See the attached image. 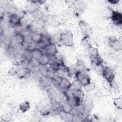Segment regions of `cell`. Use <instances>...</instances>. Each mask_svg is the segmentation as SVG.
<instances>
[{
	"label": "cell",
	"instance_id": "obj_18",
	"mask_svg": "<svg viewBox=\"0 0 122 122\" xmlns=\"http://www.w3.org/2000/svg\"><path fill=\"white\" fill-rule=\"evenodd\" d=\"M46 93L48 97V98L50 99V100H56L57 98L58 95L56 92L51 88H49L46 90Z\"/></svg>",
	"mask_w": 122,
	"mask_h": 122
},
{
	"label": "cell",
	"instance_id": "obj_23",
	"mask_svg": "<svg viewBox=\"0 0 122 122\" xmlns=\"http://www.w3.org/2000/svg\"><path fill=\"white\" fill-rule=\"evenodd\" d=\"M83 86L81 82L79 81L76 80L71 84L70 90L72 91L77 89H81V88Z\"/></svg>",
	"mask_w": 122,
	"mask_h": 122
},
{
	"label": "cell",
	"instance_id": "obj_5",
	"mask_svg": "<svg viewBox=\"0 0 122 122\" xmlns=\"http://www.w3.org/2000/svg\"><path fill=\"white\" fill-rule=\"evenodd\" d=\"M81 105L83 111L89 114L92 109L93 103L92 100L90 98H83Z\"/></svg>",
	"mask_w": 122,
	"mask_h": 122
},
{
	"label": "cell",
	"instance_id": "obj_25",
	"mask_svg": "<svg viewBox=\"0 0 122 122\" xmlns=\"http://www.w3.org/2000/svg\"><path fill=\"white\" fill-rule=\"evenodd\" d=\"M67 71H68V74H67L68 75L71 77H75V74L77 71L75 66H74V65H72L68 67Z\"/></svg>",
	"mask_w": 122,
	"mask_h": 122
},
{
	"label": "cell",
	"instance_id": "obj_6",
	"mask_svg": "<svg viewBox=\"0 0 122 122\" xmlns=\"http://www.w3.org/2000/svg\"><path fill=\"white\" fill-rule=\"evenodd\" d=\"M109 39L110 45L113 50L117 51L122 50V44L121 41L118 40L114 36H111L109 38Z\"/></svg>",
	"mask_w": 122,
	"mask_h": 122
},
{
	"label": "cell",
	"instance_id": "obj_26",
	"mask_svg": "<svg viewBox=\"0 0 122 122\" xmlns=\"http://www.w3.org/2000/svg\"><path fill=\"white\" fill-rule=\"evenodd\" d=\"M30 107V103L28 102H22L19 105V109L22 112H25L27 111Z\"/></svg>",
	"mask_w": 122,
	"mask_h": 122
},
{
	"label": "cell",
	"instance_id": "obj_4",
	"mask_svg": "<svg viewBox=\"0 0 122 122\" xmlns=\"http://www.w3.org/2000/svg\"><path fill=\"white\" fill-rule=\"evenodd\" d=\"M79 26L81 33L85 36H89L92 33V28L86 21L81 20L79 22Z\"/></svg>",
	"mask_w": 122,
	"mask_h": 122
},
{
	"label": "cell",
	"instance_id": "obj_24",
	"mask_svg": "<svg viewBox=\"0 0 122 122\" xmlns=\"http://www.w3.org/2000/svg\"><path fill=\"white\" fill-rule=\"evenodd\" d=\"M81 42L84 47L88 50L91 47L92 45L91 43L90 37L89 36H84L81 40Z\"/></svg>",
	"mask_w": 122,
	"mask_h": 122
},
{
	"label": "cell",
	"instance_id": "obj_37",
	"mask_svg": "<svg viewBox=\"0 0 122 122\" xmlns=\"http://www.w3.org/2000/svg\"><path fill=\"white\" fill-rule=\"evenodd\" d=\"M32 42V41L31 39L30 36V35L24 36V42L29 44V43H31Z\"/></svg>",
	"mask_w": 122,
	"mask_h": 122
},
{
	"label": "cell",
	"instance_id": "obj_13",
	"mask_svg": "<svg viewBox=\"0 0 122 122\" xmlns=\"http://www.w3.org/2000/svg\"><path fill=\"white\" fill-rule=\"evenodd\" d=\"M30 35L32 42L35 43H37L41 41L42 37V34L33 31H31L30 32Z\"/></svg>",
	"mask_w": 122,
	"mask_h": 122
},
{
	"label": "cell",
	"instance_id": "obj_3",
	"mask_svg": "<svg viewBox=\"0 0 122 122\" xmlns=\"http://www.w3.org/2000/svg\"><path fill=\"white\" fill-rule=\"evenodd\" d=\"M101 74L103 78L112 86L115 75L113 71L108 67L102 66Z\"/></svg>",
	"mask_w": 122,
	"mask_h": 122
},
{
	"label": "cell",
	"instance_id": "obj_1",
	"mask_svg": "<svg viewBox=\"0 0 122 122\" xmlns=\"http://www.w3.org/2000/svg\"><path fill=\"white\" fill-rule=\"evenodd\" d=\"M88 51L90 61L92 63L96 66H101L102 65L103 60L99 54L97 48L92 46L88 50Z\"/></svg>",
	"mask_w": 122,
	"mask_h": 122
},
{
	"label": "cell",
	"instance_id": "obj_14",
	"mask_svg": "<svg viewBox=\"0 0 122 122\" xmlns=\"http://www.w3.org/2000/svg\"><path fill=\"white\" fill-rule=\"evenodd\" d=\"M73 6L75 10L79 12H82L85 8V3L81 0H76L73 2Z\"/></svg>",
	"mask_w": 122,
	"mask_h": 122
},
{
	"label": "cell",
	"instance_id": "obj_35",
	"mask_svg": "<svg viewBox=\"0 0 122 122\" xmlns=\"http://www.w3.org/2000/svg\"><path fill=\"white\" fill-rule=\"evenodd\" d=\"M41 41H42L43 42H44L46 46L49 45L50 44H51V42L50 38L49 37H48L47 36L43 35V34H42V37Z\"/></svg>",
	"mask_w": 122,
	"mask_h": 122
},
{
	"label": "cell",
	"instance_id": "obj_9",
	"mask_svg": "<svg viewBox=\"0 0 122 122\" xmlns=\"http://www.w3.org/2000/svg\"><path fill=\"white\" fill-rule=\"evenodd\" d=\"M39 82L41 86L44 88H49L51 84V80L47 76L41 75L39 79Z\"/></svg>",
	"mask_w": 122,
	"mask_h": 122
},
{
	"label": "cell",
	"instance_id": "obj_22",
	"mask_svg": "<svg viewBox=\"0 0 122 122\" xmlns=\"http://www.w3.org/2000/svg\"><path fill=\"white\" fill-rule=\"evenodd\" d=\"M13 15V14L9 12H7L6 13H4L3 15L0 17V20L6 23L10 24Z\"/></svg>",
	"mask_w": 122,
	"mask_h": 122
},
{
	"label": "cell",
	"instance_id": "obj_8",
	"mask_svg": "<svg viewBox=\"0 0 122 122\" xmlns=\"http://www.w3.org/2000/svg\"><path fill=\"white\" fill-rule=\"evenodd\" d=\"M71 84V83L69 79L65 77H63L61 78L60 81L59 90L63 92V93H64L66 91L70 89Z\"/></svg>",
	"mask_w": 122,
	"mask_h": 122
},
{
	"label": "cell",
	"instance_id": "obj_39",
	"mask_svg": "<svg viewBox=\"0 0 122 122\" xmlns=\"http://www.w3.org/2000/svg\"><path fill=\"white\" fill-rule=\"evenodd\" d=\"M108 1L112 4H117L119 2V0H108Z\"/></svg>",
	"mask_w": 122,
	"mask_h": 122
},
{
	"label": "cell",
	"instance_id": "obj_17",
	"mask_svg": "<svg viewBox=\"0 0 122 122\" xmlns=\"http://www.w3.org/2000/svg\"><path fill=\"white\" fill-rule=\"evenodd\" d=\"M37 62L39 65L46 66L47 64H49L50 57L47 54H42Z\"/></svg>",
	"mask_w": 122,
	"mask_h": 122
},
{
	"label": "cell",
	"instance_id": "obj_11",
	"mask_svg": "<svg viewBox=\"0 0 122 122\" xmlns=\"http://www.w3.org/2000/svg\"><path fill=\"white\" fill-rule=\"evenodd\" d=\"M45 48L47 51V54L49 56H54L58 53L56 46L54 43L51 42L49 45L46 46Z\"/></svg>",
	"mask_w": 122,
	"mask_h": 122
},
{
	"label": "cell",
	"instance_id": "obj_33",
	"mask_svg": "<svg viewBox=\"0 0 122 122\" xmlns=\"http://www.w3.org/2000/svg\"><path fill=\"white\" fill-rule=\"evenodd\" d=\"M83 121H84V119L80 114L77 113H75L73 114L72 122H83Z\"/></svg>",
	"mask_w": 122,
	"mask_h": 122
},
{
	"label": "cell",
	"instance_id": "obj_7",
	"mask_svg": "<svg viewBox=\"0 0 122 122\" xmlns=\"http://www.w3.org/2000/svg\"><path fill=\"white\" fill-rule=\"evenodd\" d=\"M111 19L117 25H121L122 24V14L120 12L112 10Z\"/></svg>",
	"mask_w": 122,
	"mask_h": 122
},
{
	"label": "cell",
	"instance_id": "obj_19",
	"mask_svg": "<svg viewBox=\"0 0 122 122\" xmlns=\"http://www.w3.org/2000/svg\"><path fill=\"white\" fill-rule=\"evenodd\" d=\"M23 56L24 59L29 62H31L32 61V51L29 49H25L23 51Z\"/></svg>",
	"mask_w": 122,
	"mask_h": 122
},
{
	"label": "cell",
	"instance_id": "obj_16",
	"mask_svg": "<svg viewBox=\"0 0 122 122\" xmlns=\"http://www.w3.org/2000/svg\"><path fill=\"white\" fill-rule=\"evenodd\" d=\"M62 111L60 105H58L57 104L56 105H52L50 108V114L52 115H59L60 112Z\"/></svg>",
	"mask_w": 122,
	"mask_h": 122
},
{
	"label": "cell",
	"instance_id": "obj_2",
	"mask_svg": "<svg viewBox=\"0 0 122 122\" xmlns=\"http://www.w3.org/2000/svg\"><path fill=\"white\" fill-rule=\"evenodd\" d=\"M59 38L61 45L67 47H73L74 46L73 36L71 31L68 30L61 33Z\"/></svg>",
	"mask_w": 122,
	"mask_h": 122
},
{
	"label": "cell",
	"instance_id": "obj_27",
	"mask_svg": "<svg viewBox=\"0 0 122 122\" xmlns=\"http://www.w3.org/2000/svg\"><path fill=\"white\" fill-rule=\"evenodd\" d=\"M14 38L19 44H22L24 43V36L21 33H16L14 36Z\"/></svg>",
	"mask_w": 122,
	"mask_h": 122
},
{
	"label": "cell",
	"instance_id": "obj_34",
	"mask_svg": "<svg viewBox=\"0 0 122 122\" xmlns=\"http://www.w3.org/2000/svg\"><path fill=\"white\" fill-rule=\"evenodd\" d=\"M39 66L40 69V72L41 75L46 76L48 71V68L46 67V66L39 65Z\"/></svg>",
	"mask_w": 122,
	"mask_h": 122
},
{
	"label": "cell",
	"instance_id": "obj_30",
	"mask_svg": "<svg viewBox=\"0 0 122 122\" xmlns=\"http://www.w3.org/2000/svg\"><path fill=\"white\" fill-rule=\"evenodd\" d=\"M75 67L77 71H82L85 70L84 64L81 61L78 60Z\"/></svg>",
	"mask_w": 122,
	"mask_h": 122
},
{
	"label": "cell",
	"instance_id": "obj_15",
	"mask_svg": "<svg viewBox=\"0 0 122 122\" xmlns=\"http://www.w3.org/2000/svg\"><path fill=\"white\" fill-rule=\"evenodd\" d=\"M61 120L65 122H72L73 114L71 112H65L61 111L59 114Z\"/></svg>",
	"mask_w": 122,
	"mask_h": 122
},
{
	"label": "cell",
	"instance_id": "obj_31",
	"mask_svg": "<svg viewBox=\"0 0 122 122\" xmlns=\"http://www.w3.org/2000/svg\"><path fill=\"white\" fill-rule=\"evenodd\" d=\"M35 4H35L33 2L31 4H30V5H28V6L27 7V10L28 11V12L31 14V13L34 12L35 11H36L37 10H38Z\"/></svg>",
	"mask_w": 122,
	"mask_h": 122
},
{
	"label": "cell",
	"instance_id": "obj_29",
	"mask_svg": "<svg viewBox=\"0 0 122 122\" xmlns=\"http://www.w3.org/2000/svg\"><path fill=\"white\" fill-rule=\"evenodd\" d=\"M114 105L118 109L121 110L122 109V97H120L114 99L113 101Z\"/></svg>",
	"mask_w": 122,
	"mask_h": 122
},
{
	"label": "cell",
	"instance_id": "obj_21",
	"mask_svg": "<svg viewBox=\"0 0 122 122\" xmlns=\"http://www.w3.org/2000/svg\"><path fill=\"white\" fill-rule=\"evenodd\" d=\"M22 18V16H20V15H18L17 14H13L10 24L11 25V26H14L15 25L19 24L20 23Z\"/></svg>",
	"mask_w": 122,
	"mask_h": 122
},
{
	"label": "cell",
	"instance_id": "obj_36",
	"mask_svg": "<svg viewBox=\"0 0 122 122\" xmlns=\"http://www.w3.org/2000/svg\"><path fill=\"white\" fill-rule=\"evenodd\" d=\"M84 87H85V90L87 92H89L92 91L95 88V85H94V84L91 82L89 84L85 86Z\"/></svg>",
	"mask_w": 122,
	"mask_h": 122
},
{
	"label": "cell",
	"instance_id": "obj_28",
	"mask_svg": "<svg viewBox=\"0 0 122 122\" xmlns=\"http://www.w3.org/2000/svg\"><path fill=\"white\" fill-rule=\"evenodd\" d=\"M26 68H20L17 70L16 75L20 79H24L26 74Z\"/></svg>",
	"mask_w": 122,
	"mask_h": 122
},
{
	"label": "cell",
	"instance_id": "obj_38",
	"mask_svg": "<svg viewBox=\"0 0 122 122\" xmlns=\"http://www.w3.org/2000/svg\"><path fill=\"white\" fill-rule=\"evenodd\" d=\"M16 71H17V70H15V69H14L13 68H11L9 71V73L11 75H16Z\"/></svg>",
	"mask_w": 122,
	"mask_h": 122
},
{
	"label": "cell",
	"instance_id": "obj_12",
	"mask_svg": "<svg viewBox=\"0 0 122 122\" xmlns=\"http://www.w3.org/2000/svg\"><path fill=\"white\" fill-rule=\"evenodd\" d=\"M60 106L62 111L65 112H71L74 108L73 106L67 100L62 102Z\"/></svg>",
	"mask_w": 122,
	"mask_h": 122
},
{
	"label": "cell",
	"instance_id": "obj_20",
	"mask_svg": "<svg viewBox=\"0 0 122 122\" xmlns=\"http://www.w3.org/2000/svg\"><path fill=\"white\" fill-rule=\"evenodd\" d=\"M32 54L33 60L36 61H38L42 55L41 50L38 48H35L32 50Z\"/></svg>",
	"mask_w": 122,
	"mask_h": 122
},
{
	"label": "cell",
	"instance_id": "obj_32",
	"mask_svg": "<svg viewBox=\"0 0 122 122\" xmlns=\"http://www.w3.org/2000/svg\"><path fill=\"white\" fill-rule=\"evenodd\" d=\"M80 81L81 82V83L82 84V85H83V87H84L85 86L89 84L90 83H91V78L90 77V76L88 75H87L86 76H85L84 77H83V78H82Z\"/></svg>",
	"mask_w": 122,
	"mask_h": 122
},
{
	"label": "cell",
	"instance_id": "obj_10",
	"mask_svg": "<svg viewBox=\"0 0 122 122\" xmlns=\"http://www.w3.org/2000/svg\"><path fill=\"white\" fill-rule=\"evenodd\" d=\"M16 34L14 27L8 26L5 29L1 31V35H3L6 37L12 38Z\"/></svg>",
	"mask_w": 122,
	"mask_h": 122
}]
</instances>
